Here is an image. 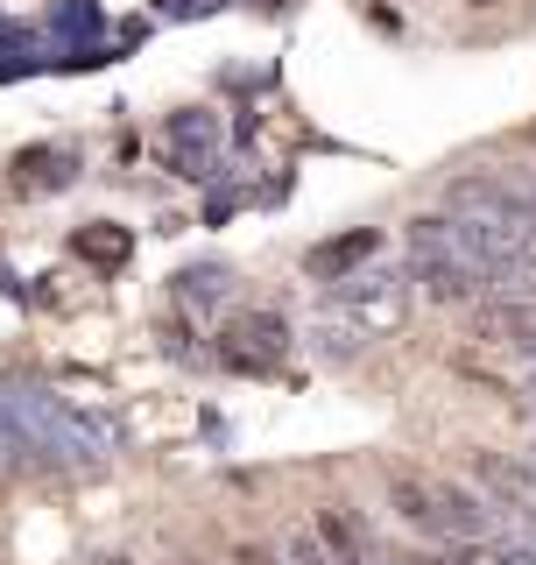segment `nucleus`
I'll return each mask as SVG.
<instances>
[{"mask_svg": "<svg viewBox=\"0 0 536 565\" xmlns=\"http://www.w3.org/2000/svg\"><path fill=\"white\" fill-rule=\"evenodd\" d=\"M409 269H361V276H339L318 305V353L325 361H353L367 353L382 332H396L409 318Z\"/></svg>", "mask_w": 536, "mask_h": 565, "instance_id": "f257e3e1", "label": "nucleus"}, {"mask_svg": "<svg viewBox=\"0 0 536 565\" xmlns=\"http://www.w3.org/2000/svg\"><path fill=\"white\" fill-rule=\"evenodd\" d=\"M0 411L14 417V431H22L29 452L64 459V467H93V459L120 452V424H106L93 411H71V403H57L50 388L14 382V388H0Z\"/></svg>", "mask_w": 536, "mask_h": 565, "instance_id": "f03ea898", "label": "nucleus"}, {"mask_svg": "<svg viewBox=\"0 0 536 565\" xmlns=\"http://www.w3.org/2000/svg\"><path fill=\"white\" fill-rule=\"evenodd\" d=\"M388 509L438 544H487L494 537V509L452 481H431V473H388Z\"/></svg>", "mask_w": 536, "mask_h": 565, "instance_id": "7ed1b4c3", "label": "nucleus"}, {"mask_svg": "<svg viewBox=\"0 0 536 565\" xmlns=\"http://www.w3.org/2000/svg\"><path fill=\"white\" fill-rule=\"evenodd\" d=\"M409 282H424L431 297H444V305H467V297H480L487 282H480V269L467 262V247H459L452 234V220L444 212H431V220H417L409 226Z\"/></svg>", "mask_w": 536, "mask_h": 565, "instance_id": "20e7f679", "label": "nucleus"}, {"mask_svg": "<svg viewBox=\"0 0 536 565\" xmlns=\"http://www.w3.org/2000/svg\"><path fill=\"white\" fill-rule=\"evenodd\" d=\"M219 149H226V135H219V120H212L205 106H176V114H163V163L176 177L205 184V177L219 170Z\"/></svg>", "mask_w": 536, "mask_h": 565, "instance_id": "39448f33", "label": "nucleus"}, {"mask_svg": "<svg viewBox=\"0 0 536 565\" xmlns=\"http://www.w3.org/2000/svg\"><path fill=\"white\" fill-rule=\"evenodd\" d=\"M473 481L487 488V509H494V516H508L515 530H536V467H529V459L473 452Z\"/></svg>", "mask_w": 536, "mask_h": 565, "instance_id": "423d86ee", "label": "nucleus"}, {"mask_svg": "<svg viewBox=\"0 0 536 565\" xmlns=\"http://www.w3.org/2000/svg\"><path fill=\"white\" fill-rule=\"evenodd\" d=\"M282 353H290V326L276 311H247L219 332V361L240 375H268V367H282Z\"/></svg>", "mask_w": 536, "mask_h": 565, "instance_id": "0eeeda50", "label": "nucleus"}, {"mask_svg": "<svg viewBox=\"0 0 536 565\" xmlns=\"http://www.w3.org/2000/svg\"><path fill=\"white\" fill-rule=\"evenodd\" d=\"M311 537L325 544V552H332L339 565H403V558H396V552H388V544L367 530L361 509H346V502H325V509H318Z\"/></svg>", "mask_w": 536, "mask_h": 565, "instance_id": "6e6552de", "label": "nucleus"}, {"mask_svg": "<svg viewBox=\"0 0 536 565\" xmlns=\"http://www.w3.org/2000/svg\"><path fill=\"white\" fill-rule=\"evenodd\" d=\"M170 297H176V305H191V311H212V305L234 297V269H226V262H191V269H176Z\"/></svg>", "mask_w": 536, "mask_h": 565, "instance_id": "1a4fd4ad", "label": "nucleus"}, {"mask_svg": "<svg viewBox=\"0 0 536 565\" xmlns=\"http://www.w3.org/2000/svg\"><path fill=\"white\" fill-rule=\"evenodd\" d=\"M71 247H78L93 269H120V262L135 255V234H128V226H78V234H71Z\"/></svg>", "mask_w": 536, "mask_h": 565, "instance_id": "9d476101", "label": "nucleus"}, {"mask_svg": "<svg viewBox=\"0 0 536 565\" xmlns=\"http://www.w3.org/2000/svg\"><path fill=\"white\" fill-rule=\"evenodd\" d=\"M22 170H29V184H43V191L57 184V191H64L71 177H78V156H71V149H57V156H50V149H29Z\"/></svg>", "mask_w": 536, "mask_h": 565, "instance_id": "9b49d317", "label": "nucleus"}, {"mask_svg": "<svg viewBox=\"0 0 536 565\" xmlns=\"http://www.w3.org/2000/svg\"><path fill=\"white\" fill-rule=\"evenodd\" d=\"M361 255H374V234H346V241L311 247V269H318V276H332V269H346V262H361Z\"/></svg>", "mask_w": 536, "mask_h": 565, "instance_id": "f8f14e48", "label": "nucleus"}, {"mask_svg": "<svg viewBox=\"0 0 536 565\" xmlns=\"http://www.w3.org/2000/svg\"><path fill=\"white\" fill-rule=\"evenodd\" d=\"M282 565H339V558L311 537V530H290V537H282Z\"/></svg>", "mask_w": 536, "mask_h": 565, "instance_id": "ddd939ff", "label": "nucleus"}, {"mask_svg": "<svg viewBox=\"0 0 536 565\" xmlns=\"http://www.w3.org/2000/svg\"><path fill=\"white\" fill-rule=\"evenodd\" d=\"M226 0H156V14L163 22H205V14H219Z\"/></svg>", "mask_w": 536, "mask_h": 565, "instance_id": "4468645a", "label": "nucleus"}, {"mask_svg": "<svg viewBox=\"0 0 536 565\" xmlns=\"http://www.w3.org/2000/svg\"><path fill=\"white\" fill-rule=\"evenodd\" d=\"M22 452H29V446H22V431H14V417L0 411V467H14Z\"/></svg>", "mask_w": 536, "mask_h": 565, "instance_id": "2eb2a0df", "label": "nucleus"}, {"mask_svg": "<svg viewBox=\"0 0 536 565\" xmlns=\"http://www.w3.org/2000/svg\"><path fill=\"white\" fill-rule=\"evenodd\" d=\"M529 403H536V375H529Z\"/></svg>", "mask_w": 536, "mask_h": 565, "instance_id": "dca6fc26", "label": "nucleus"}, {"mask_svg": "<svg viewBox=\"0 0 536 565\" xmlns=\"http://www.w3.org/2000/svg\"><path fill=\"white\" fill-rule=\"evenodd\" d=\"M191 565H212V558H191Z\"/></svg>", "mask_w": 536, "mask_h": 565, "instance_id": "f3484780", "label": "nucleus"}, {"mask_svg": "<svg viewBox=\"0 0 536 565\" xmlns=\"http://www.w3.org/2000/svg\"><path fill=\"white\" fill-rule=\"evenodd\" d=\"M529 467H536V452H529Z\"/></svg>", "mask_w": 536, "mask_h": 565, "instance_id": "a211bd4d", "label": "nucleus"}]
</instances>
